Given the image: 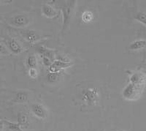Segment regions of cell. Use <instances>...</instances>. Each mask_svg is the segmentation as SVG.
<instances>
[{
    "label": "cell",
    "instance_id": "6da1fadb",
    "mask_svg": "<svg viewBox=\"0 0 146 131\" xmlns=\"http://www.w3.org/2000/svg\"><path fill=\"white\" fill-rule=\"evenodd\" d=\"M142 87L129 83L125 86L122 92V96L127 100H134L137 99V97H139V92L141 91Z\"/></svg>",
    "mask_w": 146,
    "mask_h": 131
},
{
    "label": "cell",
    "instance_id": "7a4b0ae2",
    "mask_svg": "<svg viewBox=\"0 0 146 131\" xmlns=\"http://www.w3.org/2000/svg\"><path fill=\"white\" fill-rule=\"evenodd\" d=\"M100 92L97 88H89L83 93V100L89 105H94L98 100Z\"/></svg>",
    "mask_w": 146,
    "mask_h": 131
},
{
    "label": "cell",
    "instance_id": "3957f363",
    "mask_svg": "<svg viewBox=\"0 0 146 131\" xmlns=\"http://www.w3.org/2000/svg\"><path fill=\"white\" fill-rule=\"evenodd\" d=\"M73 2H75L70 1V3L65 4L62 7V14H63V29L62 31H64L70 23L72 16V11L73 6H74Z\"/></svg>",
    "mask_w": 146,
    "mask_h": 131
},
{
    "label": "cell",
    "instance_id": "277c9868",
    "mask_svg": "<svg viewBox=\"0 0 146 131\" xmlns=\"http://www.w3.org/2000/svg\"><path fill=\"white\" fill-rule=\"evenodd\" d=\"M31 110H32L33 114L40 120H45L48 115L47 108L43 105L40 104V103H32L31 106Z\"/></svg>",
    "mask_w": 146,
    "mask_h": 131
},
{
    "label": "cell",
    "instance_id": "5b68a950",
    "mask_svg": "<svg viewBox=\"0 0 146 131\" xmlns=\"http://www.w3.org/2000/svg\"><path fill=\"white\" fill-rule=\"evenodd\" d=\"M10 23L14 27H24L30 23L29 18L25 15H15L10 19Z\"/></svg>",
    "mask_w": 146,
    "mask_h": 131
},
{
    "label": "cell",
    "instance_id": "8992f818",
    "mask_svg": "<svg viewBox=\"0 0 146 131\" xmlns=\"http://www.w3.org/2000/svg\"><path fill=\"white\" fill-rule=\"evenodd\" d=\"M72 65V63L70 61L66 60L58 59L55 60L51 65L49 67V72L51 73H59L62 69L70 68Z\"/></svg>",
    "mask_w": 146,
    "mask_h": 131
},
{
    "label": "cell",
    "instance_id": "52a82bcc",
    "mask_svg": "<svg viewBox=\"0 0 146 131\" xmlns=\"http://www.w3.org/2000/svg\"><path fill=\"white\" fill-rule=\"evenodd\" d=\"M42 14L48 18H53L58 16V12L51 5L43 4L42 6Z\"/></svg>",
    "mask_w": 146,
    "mask_h": 131
},
{
    "label": "cell",
    "instance_id": "ba28073f",
    "mask_svg": "<svg viewBox=\"0 0 146 131\" xmlns=\"http://www.w3.org/2000/svg\"><path fill=\"white\" fill-rule=\"evenodd\" d=\"M7 46H8V48L10 51L12 53H15V54H19L23 51V48L20 45V43L14 38L10 39L7 41Z\"/></svg>",
    "mask_w": 146,
    "mask_h": 131
},
{
    "label": "cell",
    "instance_id": "9c48e42d",
    "mask_svg": "<svg viewBox=\"0 0 146 131\" xmlns=\"http://www.w3.org/2000/svg\"><path fill=\"white\" fill-rule=\"evenodd\" d=\"M145 80V77L144 75L141 73H133L130 77V83L137 86L142 87L144 84V82Z\"/></svg>",
    "mask_w": 146,
    "mask_h": 131
},
{
    "label": "cell",
    "instance_id": "30bf717a",
    "mask_svg": "<svg viewBox=\"0 0 146 131\" xmlns=\"http://www.w3.org/2000/svg\"><path fill=\"white\" fill-rule=\"evenodd\" d=\"M29 94L25 91H19L16 93L14 97L13 101L15 103H23L28 100Z\"/></svg>",
    "mask_w": 146,
    "mask_h": 131
},
{
    "label": "cell",
    "instance_id": "8fae6325",
    "mask_svg": "<svg viewBox=\"0 0 146 131\" xmlns=\"http://www.w3.org/2000/svg\"><path fill=\"white\" fill-rule=\"evenodd\" d=\"M18 123L21 127V128H27L29 125V119L28 115L26 113H23V112L18 114Z\"/></svg>",
    "mask_w": 146,
    "mask_h": 131
},
{
    "label": "cell",
    "instance_id": "7c38bea8",
    "mask_svg": "<svg viewBox=\"0 0 146 131\" xmlns=\"http://www.w3.org/2000/svg\"><path fill=\"white\" fill-rule=\"evenodd\" d=\"M21 32L23 37L27 39L29 43H34L39 39V37L37 36V35L33 31H29V30L28 31H23V30H22V31H21Z\"/></svg>",
    "mask_w": 146,
    "mask_h": 131
},
{
    "label": "cell",
    "instance_id": "4fadbf2b",
    "mask_svg": "<svg viewBox=\"0 0 146 131\" xmlns=\"http://www.w3.org/2000/svg\"><path fill=\"white\" fill-rule=\"evenodd\" d=\"M146 45V41L144 40H137L132 43L129 45V49L130 51H137L142 49Z\"/></svg>",
    "mask_w": 146,
    "mask_h": 131
},
{
    "label": "cell",
    "instance_id": "5bb4252c",
    "mask_svg": "<svg viewBox=\"0 0 146 131\" xmlns=\"http://www.w3.org/2000/svg\"><path fill=\"white\" fill-rule=\"evenodd\" d=\"M38 51L42 56V57H47V58L50 59L51 60L53 59L54 54H53V52L51 50L48 49L43 46H40L38 48Z\"/></svg>",
    "mask_w": 146,
    "mask_h": 131
},
{
    "label": "cell",
    "instance_id": "9a60e30c",
    "mask_svg": "<svg viewBox=\"0 0 146 131\" xmlns=\"http://www.w3.org/2000/svg\"><path fill=\"white\" fill-rule=\"evenodd\" d=\"M27 65L29 68V69L31 68L36 69V66H37V60H36V57H35V54L29 55L27 58Z\"/></svg>",
    "mask_w": 146,
    "mask_h": 131
},
{
    "label": "cell",
    "instance_id": "2e32d148",
    "mask_svg": "<svg viewBox=\"0 0 146 131\" xmlns=\"http://www.w3.org/2000/svg\"><path fill=\"white\" fill-rule=\"evenodd\" d=\"M5 122V127H7L8 129H10L12 131H23L22 130L21 127L19 125L18 122H12L8 121V120H4Z\"/></svg>",
    "mask_w": 146,
    "mask_h": 131
},
{
    "label": "cell",
    "instance_id": "e0dca14e",
    "mask_svg": "<svg viewBox=\"0 0 146 131\" xmlns=\"http://www.w3.org/2000/svg\"><path fill=\"white\" fill-rule=\"evenodd\" d=\"M94 19V14L91 11H85L82 14V21L84 23H90L93 21Z\"/></svg>",
    "mask_w": 146,
    "mask_h": 131
},
{
    "label": "cell",
    "instance_id": "ac0fdd59",
    "mask_svg": "<svg viewBox=\"0 0 146 131\" xmlns=\"http://www.w3.org/2000/svg\"><path fill=\"white\" fill-rule=\"evenodd\" d=\"M60 76V72L59 73H51V72H49V73L47 74V81L49 83L52 84L54 83V82H57Z\"/></svg>",
    "mask_w": 146,
    "mask_h": 131
},
{
    "label": "cell",
    "instance_id": "d6986e66",
    "mask_svg": "<svg viewBox=\"0 0 146 131\" xmlns=\"http://www.w3.org/2000/svg\"><path fill=\"white\" fill-rule=\"evenodd\" d=\"M135 19L137 21L143 23L146 27V14L145 13H143V12H139V13H137L136 16H135Z\"/></svg>",
    "mask_w": 146,
    "mask_h": 131
},
{
    "label": "cell",
    "instance_id": "ffe728a7",
    "mask_svg": "<svg viewBox=\"0 0 146 131\" xmlns=\"http://www.w3.org/2000/svg\"><path fill=\"white\" fill-rule=\"evenodd\" d=\"M29 76L32 78H36L37 77V70L35 68H31L29 70Z\"/></svg>",
    "mask_w": 146,
    "mask_h": 131
},
{
    "label": "cell",
    "instance_id": "44dd1931",
    "mask_svg": "<svg viewBox=\"0 0 146 131\" xmlns=\"http://www.w3.org/2000/svg\"><path fill=\"white\" fill-rule=\"evenodd\" d=\"M42 63L45 66L49 68L53 64L52 63V60L50 59L47 58V57H42Z\"/></svg>",
    "mask_w": 146,
    "mask_h": 131
},
{
    "label": "cell",
    "instance_id": "7402d4cb",
    "mask_svg": "<svg viewBox=\"0 0 146 131\" xmlns=\"http://www.w3.org/2000/svg\"><path fill=\"white\" fill-rule=\"evenodd\" d=\"M7 51L4 45L0 44V54H7Z\"/></svg>",
    "mask_w": 146,
    "mask_h": 131
},
{
    "label": "cell",
    "instance_id": "603a6c76",
    "mask_svg": "<svg viewBox=\"0 0 146 131\" xmlns=\"http://www.w3.org/2000/svg\"><path fill=\"white\" fill-rule=\"evenodd\" d=\"M5 127V122L4 120H0V131H3L4 128Z\"/></svg>",
    "mask_w": 146,
    "mask_h": 131
},
{
    "label": "cell",
    "instance_id": "cb8c5ba5",
    "mask_svg": "<svg viewBox=\"0 0 146 131\" xmlns=\"http://www.w3.org/2000/svg\"><path fill=\"white\" fill-rule=\"evenodd\" d=\"M117 131H126V130H117Z\"/></svg>",
    "mask_w": 146,
    "mask_h": 131
},
{
    "label": "cell",
    "instance_id": "d4e9b609",
    "mask_svg": "<svg viewBox=\"0 0 146 131\" xmlns=\"http://www.w3.org/2000/svg\"><path fill=\"white\" fill-rule=\"evenodd\" d=\"M102 131H107L106 130H102Z\"/></svg>",
    "mask_w": 146,
    "mask_h": 131
},
{
    "label": "cell",
    "instance_id": "484cf974",
    "mask_svg": "<svg viewBox=\"0 0 146 131\" xmlns=\"http://www.w3.org/2000/svg\"><path fill=\"white\" fill-rule=\"evenodd\" d=\"M0 24H1V23H0Z\"/></svg>",
    "mask_w": 146,
    "mask_h": 131
}]
</instances>
